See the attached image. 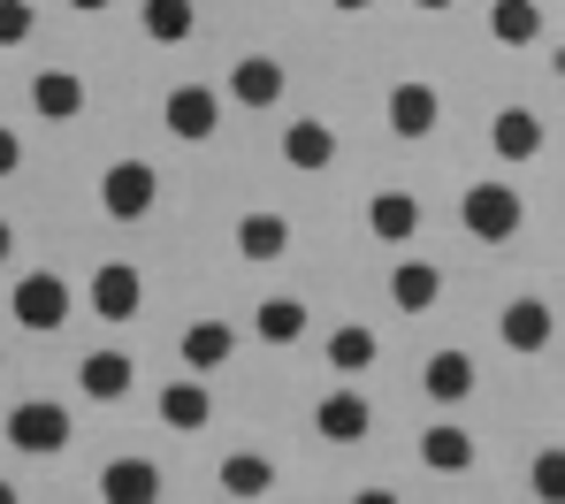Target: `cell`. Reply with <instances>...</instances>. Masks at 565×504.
Masks as SVG:
<instances>
[{
  "label": "cell",
  "mask_w": 565,
  "mask_h": 504,
  "mask_svg": "<svg viewBox=\"0 0 565 504\" xmlns=\"http://www.w3.org/2000/svg\"><path fill=\"white\" fill-rule=\"evenodd\" d=\"M535 497H565V451H543L535 459Z\"/></svg>",
  "instance_id": "obj_29"
},
{
  "label": "cell",
  "mask_w": 565,
  "mask_h": 504,
  "mask_svg": "<svg viewBox=\"0 0 565 504\" xmlns=\"http://www.w3.org/2000/svg\"><path fill=\"white\" fill-rule=\"evenodd\" d=\"M313 428H321L329 443H360V436L375 428V405L360 398V390H337V398L313 405Z\"/></svg>",
  "instance_id": "obj_12"
},
{
  "label": "cell",
  "mask_w": 565,
  "mask_h": 504,
  "mask_svg": "<svg viewBox=\"0 0 565 504\" xmlns=\"http://www.w3.org/2000/svg\"><path fill=\"white\" fill-rule=\"evenodd\" d=\"M282 161H290V169H329V161H337V130L313 122V115H290V130H282Z\"/></svg>",
  "instance_id": "obj_15"
},
{
  "label": "cell",
  "mask_w": 565,
  "mask_h": 504,
  "mask_svg": "<svg viewBox=\"0 0 565 504\" xmlns=\"http://www.w3.org/2000/svg\"><path fill=\"white\" fill-rule=\"evenodd\" d=\"M230 352H237V329H230V321H191L184 344H177V360H184L191 375H214V367H230Z\"/></svg>",
  "instance_id": "obj_10"
},
{
  "label": "cell",
  "mask_w": 565,
  "mask_h": 504,
  "mask_svg": "<svg viewBox=\"0 0 565 504\" xmlns=\"http://www.w3.org/2000/svg\"><path fill=\"white\" fill-rule=\"evenodd\" d=\"M237 253H245L253 268H268V260H282V253H290V222H282L276 206H253V214L237 222Z\"/></svg>",
  "instance_id": "obj_11"
},
{
  "label": "cell",
  "mask_w": 565,
  "mask_h": 504,
  "mask_svg": "<svg viewBox=\"0 0 565 504\" xmlns=\"http://www.w3.org/2000/svg\"><path fill=\"white\" fill-rule=\"evenodd\" d=\"M253 336H260V344H298V336H306V299H260Z\"/></svg>",
  "instance_id": "obj_25"
},
{
  "label": "cell",
  "mask_w": 565,
  "mask_h": 504,
  "mask_svg": "<svg viewBox=\"0 0 565 504\" xmlns=\"http://www.w3.org/2000/svg\"><path fill=\"white\" fill-rule=\"evenodd\" d=\"M489 31H497V46H535L543 39V8L535 0H497L489 8Z\"/></svg>",
  "instance_id": "obj_24"
},
{
  "label": "cell",
  "mask_w": 565,
  "mask_h": 504,
  "mask_svg": "<svg viewBox=\"0 0 565 504\" xmlns=\"http://www.w3.org/2000/svg\"><path fill=\"white\" fill-rule=\"evenodd\" d=\"M420 459H428L436 474H467L473 467V436L459 428V420H436V428L420 436Z\"/></svg>",
  "instance_id": "obj_21"
},
{
  "label": "cell",
  "mask_w": 565,
  "mask_h": 504,
  "mask_svg": "<svg viewBox=\"0 0 565 504\" xmlns=\"http://www.w3.org/2000/svg\"><path fill=\"white\" fill-rule=\"evenodd\" d=\"M8 443H15V451H31V459H54V451L70 443V405L23 398L15 412H8Z\"/></svg>",
  "instance_id": "obj_3"
},
{
  "label": "cell",
  "mask_w": 565,
  "mask_h": 504,
  "mask_svg": "<svg viewBox=\"0 0 565 504\" xmlns=\"http://www.w3.org/2000/svg\"><path fill=\"white\" fill-rule=\"evenodd\" d=\"M497 336H504L512 352L535 360V352L558 336V313H551V299H512V305H504V321H497Z\"/></svg>",
  "instance_id": "obj_7"
},
{
  "label": "cell",
  "mask_w": 565,
  "mask_h": 504,
  "mask_svg": "<svg viewBox=\"0 0 565 504\" xmlns=\"http://www.w3.org/2000/svg\"><path fill=\"white\" fill-rule=\"evenodd\" d=\"M230 100L237 107H276L282 100V62L276 54H245V62L230 69Z\"/></svg>",
  "instance_id": "obj_14"
},
{
  "label": "cell",
  "mask_w": 565,
  "mask_h": 504,
  "mask_svg": "<svg viewBox=\"0 0 565 504\" xmlns=\"http://www.w3.org/2000/svg\"><path fill=\"white\" fill-rule=\"evenodd\" d=\"M146 305V276L130 268V260H99V276H93V313L99 321H130Z\"/></svg>",
  "instance_id": "obj_6"
},
{
  "label": "cell",
  "mask_w": 565,
  "mask_h": 504,
  "mask_svg": "<svg viewBox=\"0 0 565 504\" xmlns=\"http://www.w3.org/2000/svg\"><path fill=\"white\" fill-rule=\"evenodd\" d=\"M375 329H367V321H344V329H337V336H329V367H337V375H360V367H375Z\"/></svg>",
  "instance_id": "obj_27"
},
{
  "label": "cell",
  "mask_w": 565,
  "mask_h": 504,
  "mask_svg": "<svg viewBox=\"0 0 565 504\" xmlns=\"http://www.w3.org/2000/svg\"><path fill=\"white\" fill-rule=\"evenodd\" d=\"M138 23H146V39L184 46L191 31H199V8H191V0H146V15H138Z\"/></svg>",
  "instance_id": "obj_26"
},
{
  "label": "cell",
  "mask_w": 565,
  "mask_h": 504,
  "mask_svg": "<svg viewBox=\"0 0 565 504\" xmlns=\"http://www.w3.org/2000/svg\"><path fill=\"white\" fill-rule=\"evenodd\" d=\"M31 107H39L46 122L85 115V77H77V69H39V77H31Z\"/></svg>",
  "instance_id": "obj_16"
},
{
  "label": "cell",
  "mask_w": 565,
  "mask_h": 504,
  "mask_svg": "<svg viewBox=\"0 0 565 504\" xmlns=\"http://www.w3.org/2000/svg\"><path fill=\"white\" fill-rule=\"evenodd\" d=\"M367 229H375L382 245L420 237V200H413V192H375V206H367Z\"/></svg>",
  "instance_id": "obj_18"
},
{
  "label": "cell",
  "mask_w": 565,
  "mask_h": 504,
  "mask_svg": "<svg viewBox=\"0 0 565 504\" xmlns=\"http://www.w3.org/2000/svg\"><path fill=\"white\" fill-rule=\"evenodd\" d=\"M70 8H77V15H99V8H107V0H70Z\"/></svg>",
  "instance_id": "obj_32"
},
{
  "label": "cell",
  "mask_w": 565,
  "mask_h": 504,
  "mask_svg": "<svg viewBox=\"0 0 565 504\" xmlns=\"http://www.w3.org/2000/svg\"><path fill=\"white\" fill-rule=\"evenodd\" d=\"M161 420H169L177 436L206 428V420H214V398H206V383H199V375H191V383H169V390H161Z\"/></svg>",
  "instance_id": "obj_22"
},
{
  "label": "cell",
  "mask_w": 565,
  "mask_h": 504,
  "mask_svg": "<svg viewBox=\"0 0 565 504\" xmlns=\"http://www.w3.org/2000/svg\"><path fill=\"white\" fill-rule=\"evenodd\" d=\"M15 169H23V138H15V130H0V176H15Z\"/></svg>",
  "instance_id": "obj_30"
},
{
  "label": "cell",
  "mask_w": 565,
  "mask_h": 504,
  "mask_svg": "<svg viewBox=\"0 0 565 504\" xmlns=\"http://www.w3.org/2000/svg\"><path fill=\"white\" fill-rule=\"evenodd\" d=\"M0 367H8V352H0Z\"/></svg>",
  "instance_id": "obj_36"
},
{
  "label": "cell",
  "mask_w": 565,
  "mask_h": 504,
  "mask_svg": "<svg viewBox=\"0 0 565 504\" xmlns=\"http://www.w3.org/2000/svg\"><path fill=\"white\" fill-rule=\"evenodd\" d=\"M0 504H15V490H8V482H0Z\"/></svg>",
  "instance_id": "obj_35"
},
{
  "label": "cell",
  "mask_w": 565,
  "mask_h": 504,
  "mask_svg": "<svg viewBox=\"0 0 565 504\" xmlns=\"http://www.w3.org/2000/svg\"><path fill=\"white\" fill-rule=\"evenodd\" d=\"M77 383H85V398H99V405H122V398H130V383H138V367H130L122 352H93V360L77 367Z\"/></svg>",
  "instance_id": "obj_17"
},
{
  "label": "cell",
  "mask_w": 565,
  "mask_h": 504,
  "mask_svg": "<svg viewBox=\"0 0 565 504\" xmlns=\"http://www.w3.org/2000/svg\"><path fill=\"white\" fill-rule=\"evenodd\" d=\"M31 23H39V15H31V0H0V46H23V39H31Z\"/></svg>",
  "instance_id": "obj_28"
},
{
  "label": "cell",
  "mask_w": 565,
  "mask_h": 504,
  "mask_svg": "<svg viewBox=\"0 0 565 504\" xmlns=\"http://www.w3.org/2000/svg\"><path fill=\"white\" fill-rule=\"evenodd\" d=\"M8 253H15V229H8V222H0V260H8Z\"/></svg>",
  "instance_id": "obj_31"
},
{
  "label": "cell",
  "mask_w": 565,
  "mask_h": 504,
  "mask_svg": "<svg viewBox=\"0 0 565 504\" xmlns=\"http://www.w3.org/2000/svg\"><path fill=\"white\" fill-rule=\"evenodd\" d=\"M276 490V467L260 451H230L222 459V497H268Z\"/></svg>",
  "instance_id": "obj_23"
},
{
  "label": "cell",
  "mask_w": 565,
  "mask_h": 504,
  "mask_svg": "<svg viewBox=\"0 0 565 504\" xmlns=\"http://www.w3.org/2000/svg\"><path fill=\"white\" fill-rule=\"evenodd\" d=\"M99 497L107 504H153L161 497V467L153 459H107L99 467Z\"/></svg>",
  "instance_id": "obj_8"
},
{
  "label": "cell",
  "mask_w": 565,
  "mask_h": 504,
  "mask_svg": "<svg viewBox=\"0 0 565 504\" xmlns=\"http://www.w3.org/2000/svg\"><path fill=\"white\" fill-rule=\"evenodd\" d=\"M15 321H23V329H39V336H54V329H62V321H70V283H62V276H54V268H39V276H23V283H15Z\"/></svg>",
  "instance_id": "obj_4"
},
{
  "label": "cell",
  "mask_w": 565,
  "mask_h": 504,
  "mask_svg": "<svg viewBox=\"0 0 565 504\" xmlns=\"http://www.w3.org/2000/svg\"><path fill=\"white\" fill-rule=\"evenodd\" d=\"M413 8H428V15H444V8H451V0H413Z\"/></svg>",
  "instance_id": "obj_33"
},
{
  "label": "cell",
  "mask_w": 565,
  "mask_h": 504,
  "mask_svg": "<svg viewBox=\"0 0 565 504\" xmlns=\"http://www.w3.org/2000/svg\"><path fill=\"white\" fill-rule=\"evenodd\" d=\"M436 299H444V268H428V260H405V268L390 276V305H397V313H428Z\"/></svg>",
  "instance_id": "obj_19"
},
{
  "label": "cell",
  "mask_w": 565,
  "mask_h": 504,
  "mask_svg": "<svg viewBox=\"0 0 565 504\" xmlns=\"http://www.w3.org/2000/svg\"><path fill=\"white\" fill-rule=\"evenodd\" d=\"M161 115H169V130H177L184 146H206V138L222 130V93H214V85H177Z\"/></svg>",
  "instance_id": "obj_5"
},
{
  "label": "cell",
  "mask_w": 565,
  "mask_h": 504,
  "mask_svg": "<svg viewBox=\"0 0 565 504\" xmlns=\"http://www.w3.org/2000/svg\"><path fill=\"white\" fill-rule=\"evenodd\" d=\"M436 122H444L436 85H390V130H397V138H428Z\"/></svg>",
  "instance_id": "obj_13"
},
{
  "label": "cell",
  "mask_w": 565,
  "mask_h": 504,
  "mask_svg": "<svg viewBox=\"0 0 565 504\" xmlns=\"http://www.w3.org/2000/svg\"><path fill=\"white\" fill-rule=\"evenodd\" d=\"M337 8H352V15H360V8H375V0H337Z\"/></svg>",
  "instance_id": "obj_34"
},
{
  "label": "cell",
  "mask_w": 565,
  "mask_h": 504,
  "mask_svg": "<svg viewBox=\"0 0 565 504\" xmlns=\"http://www.w3.org/2000/svg\"><path fill=\"white\" fill-rule=\"evenodd\" d=\"M489 146H497V161H535L543 153V115L535 107H497Z\"/></svg>",
  "instance_id": "obj_9"
},
{
  "label": "cell",
  "mask_w": 565,
  "mask_h": 504,
  "mask_svg": "<svg viewBox=\"0 0 565 504\" xmlns=\"http://www.w3.org/2000/svg\"><path fill=\"white\" fill-rule=\"evenodd\" d=\"M459 222H467V237H481V245H504V237H520L527 200L512 184H473L467 200H459Z\"/></svg>",
  "instance_id": "obj_1"
},
{
  "label": "cell",
  "mask_w": 565,
  "mask_h": 504,
  "mask_svg": "<svg viewBox=\"0 0 565 504\" xmlns=\"http://www.w3.org/2000/svg\"><path fill=\"white\" fill-rule=\"evenodd\" d=\"M420 390L436 405H459V398H473V360L467 352H436L428 367H420Z\"/></svg>",
  "instance_id": "obj_20"
},
{
  "label": "cell",
  "mask_w": 565,
  "mask_h": 504,
  "mask_svg": "<svg viewBox=\"0 0 565 504\" xmlns=\"http://www.w3.org/2000/svg\"><path fill=\"white\" fill-rule=\"evenodd\" d=\"M153 200H161L153 161H115V169L99 176V206H107V222H146Z\"/></svg>",
  "instance_id": "obj_2"
}]
</instances>
